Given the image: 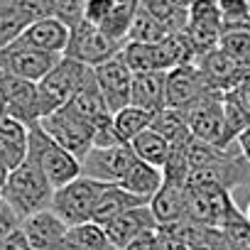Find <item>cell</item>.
Segmentation results:
<instances>
[{"instance_id": "cell-23", "label": "cell", "mask_w": 250, "mask_h": 250, "mask_svg": "<svg viewBox=\"0 0 250 250\" xmlns=\"http://www.w3.org/2000/svg\"><path fill=\"white\" fill-rule=\"evenodd\" d=\"M150 128H152L155 133H160L172 147H174V145H187V143L194 138L184 110H177V108H162L160 113H155Z\"/></svg>"}, {"instance_id": "cell-31", "label": "cell", "mask_w": 250, "mask_h": 250, "mask_svg": "<svg viewBox=\"0 0 250 250\" xmlns=\"http://www.w3.org/2000/svg\"><path fill=\"white\" fill-rule=\"evenodd\" d=\"M83 3L86 0H54V18L74 30L79 22H83Z\"/></svg>"}, {"instance_id": "cell-9", "label": "cell", "mask_w": 250, "mask_h": 250, "mask_svg": "<svg viewBox=\"0 0 250 250\" xmlns=\"http://www.w3.org/2000/svg\"><path fill=\"white\" fill-rule=\"evenodd\" d=\"M54 15V0H0V49L13 44L25 30Z\"/></svg>"}, {"instance_id": "cell-14", "label": "cell", "mask_w": 250, "mask_h": 250, "mask_svg": "<svg viewBox=\"0 0 250 250\" xmlns=\"http://www.w3.org/2000/svg\"><path fill=\"white\" fill-rule=\"evenodd\" d=\"M208 83L199 66L182 64L172 71H167V108L187 110L191 103H196L204 93H208Z\"/></svg>"}, {"instance_id": "cell-21", "label": "cell", "mask_w": 250, "mask_h": 250, "mask_svg": "<svg viewBox=\"0 0 250 250\" xmlns=\"http://www.w3.org/2000/svg\"><path fill=\"white\" fill-rule=\"evenodd\" d=\"M138 206H150V204L143 201V199H138V196H133V194H128V191H125L123 187H118V184H108L105 191H103L101 199H98V206H96V211H93V221H91V223L105 228L110 221H115V218L123 216L125 211L138 208Z\"/></svg>"}, {"instance_id": "cell-28", "label": "cell", "mask_w": 250, "mask_h": 250, "mask_svg": "<svg viewBox=\"0 0 250 250\" xmlns=\"http://www.w3.org/2000/svg\"><path fill=\"white\" fill-rule=\"evenodd\" d=\"M113 125H115V133H118L120 143L130 145L140 133H145L152 125V113H147L138 105H128L113 115Z\"/></svg>"}, {"instance_id": "cell-37", "label": "cell", "mask_w": 250, "mask_h": 250, "mask_svg": "<svg viewBox=\"0 0 250 250\" xmlns=\"http://www.w3.org/2000/svg\"><path fill=\"white\" fill-rule=\"evenodd\" d=\"M235 143H238V150H240V155H243V157L250 162V125H248V128L240 133V138H238Z\"/></svg>"}, {"instance_id": "cell-38", "label": "cell", "mask_w": 250, "mask_h": 250, "mask_svg": "<svg viewBox=\"0 0 250 250\" xmlns=\"http://www.w3.org/2000/svg\"><path fill=\"white\" fill-rule=\"evenodd\" d=\"M8 174H10V169H5L3 165H0V191H3V187H5V182H8Z\"/></svg>"}, {"instance_id": "cell-26", "label": "cell", "mask_w": 250, "mask_h": 250, "mask_svg": "<svg viewBox=\"0 0 250 250\" xmlns=\"http://www.w3.org/2000/svg\"><path fill=\"white\" fill-rule=\"evenodd\" d=\"M235 69H238V64H235L221 47L213 49V52H208V54H204V57H201V64H199V71L204 74V79H206V83H208L211 91H213V88H221V86H226V83H230Z\"/></svg>"}, {"instance_id": "cell-39", "label": "cell", "mask_w": 250, "mask_h": 250, "mask_svg": "<svg viewBox=\"0 0 250 250\" xmlns=\"http://www.w3.org/2000/svg\"><path fill=\"white\" fill-rule=\"evenodd\" d=\"M5 115V105H3V96H0V118Z\"/></svg>"}, {"instance_id": "cell-36", "label": "cell", "mask_w": 250, "mask_h": 250, "mask_svg": "<svg viewBox=\"0 0 250 250\" xmlns=\"http://www.w3.org/2000/svg\"><path fill=\"white\" fill-rule=\"evenodd\" d=\"M0 250H32V248H30V243H27L22 228H18L15 233H10L3 243H0Z\"/></svg>"}, {"instance_id": "cell-22", "label": "cell", "mask_w": 250, "mask_h": 250, "mask_svg": "<svg viewBox=\"0 0 250 250\" xmlns=\"http://www.w3.org/2000/svg\"><path fill=\"white\" fill-rule=\"evenodd\" d=\"M69 108H71L79 118H83L91 128H93L101 118L113 115V113L108 110L105 101H103V93H101V88H98V83H96V74H93V71H91V76L86 79V83L81 86V91L69 101Z\"/></svg>"}, {"instance_id": "cell-3", "label": "cell", "mask_w": 250, "mask_h": 250, "mask_svg": "<svg viewBox=\"0 0 250 250\" xmlns=\"http://www.w3.org/2000/svg\"><path fill=\"white\" fill-rule=\"evenodd\" d=\"M27 157L44 172L54 189H62L76 177H81V162L59 143H54L42 130V125H32L27 133Z\"/></svg>"}, {"instance_id": "cell-15", "label": "cell", "mask_w": 250, "mask_h": 250, "mask_svg": "<svg viewBox=\"0 0 250 250\" xmlns=\"http://www.w3.org/2000/svg\"><path fill=\"white\" fill-rule=\"evenodd\" d=\"M20 228L32 250H62L64 238L69 233V226L52 208L22 218Z\"/></svg>"}, {"instance_id": "cell-32", "label": "cell", "mask_w": 250, "mask_h": 250, "mask_svg": "<svg viewBox=\"0 0 250 250\" xmlns=\"http://www.w3.org/2000/svg\"><path fill=\"white\" fill-rule=\"evenodd\" d=\"M115 8V0H86L83 3V20L93 27H103Z\"/></svg>"}, {"instance_id": "cell-29", "label": "cell", "mask_w": 250, "mask_h": 250, "mask_svg": "<svg viewBox=\"0 0 250 250\" xmlns=\"http://www.w3.org/2000/svg\"><path fill=\"white\" fill-rule=\"evenodd\" d=\"M169 37V30L165 27V22L160 18H155L145 5H140L135 20H133V27H130V35H128V42H138V44H157L162 40Z\"/></svg>"}, {"instance_id": "cell-6", "label": "cell", "mask_w": 250, "mask_h": 250, "mask_svg": "<svg viewBox=\"0 0 250 250\" xmlns=\"http://www.w3.org/2000/svg\"><path fill=\"white\" fill-rule=\"evenodd\" d=\"M40 125L54 143H59L79 162L93 150V128L83 118H79L69 105H64V108L54 110L52 115L42 118Z\"/></svg>"}, {"instance_id": "cell-19", "label": "cell", "mask_w": 250, "mask_h": 250, "mask_svg": "<svg viewBox=\"0 0 250 250\" xmlns=\"http://www.w3.org/2000/svg\"><path fill=\"white\" fill-rule=\"evenodd\" d=\"M150 211L160 228L177 226L187 218V187L167 184L157 191V196L150 201Z\"/></svg>"}, {"instance_id": "cell-33", "label": "cell", "mask_w": 250, "mask_h": 250, "mask_svg": "<svg viewBox=\"0 0 250 250\" xmlns=\"http://www.w3.org/2000/svg\"><path fill=\"white\" fill-rule=\"evenodd\" d=\"M213 3H216V8H218L223 20L238 22V20H248L250 18V3L248 0H213Z\"/></svg>"}, {"instance_id": "cell-30", "label": "cell", "mask_w": 250, "mask_h": 250, "mask_svg": "<svg viewBox=\"0 0 250 250\" xmlns=\"http://www.w3.org/2000/svg\"><path fill=\"white\" fill-rule=\"evenodd\" d=\"M221 49L235 62V64H250V32L233 30L221 37Z\"/></svg>"}, {"instance_id": "cell-35", "label": "cell", "mask_w": 250, "mask_h": 250, "mask_svg": "<svg viewBox=\"0 0 250 250\" xmlns=\"http://www.w3.org/2000/svg\"><path fill=\"white\" fill-rule=\"evenodd\" d=\"M125 250H162V240H160V228L157 230H147L140 238H135Z\"/></svg>"}, {"instance_id": "cell-40", "label": "cell", "mask_w": 250, "mask_h": 250, "mask_svg": "<svg viewBox=\"0 0 250 250\" xmlns=\"http://www.w3.org/2000/svg\"><path fill=\"white\" fill-rule=\"evenodd\" d=\"M245 221L250 223V201H248V208H245Z\"/></svg>"}, {"instance_id": "cell-18", "label": "cell", "mask_w": 250, "mask_h": 250, "mask_svg": "<svg viewBox=\"0 0 250 250\" xmlns=\"http://www.w3.org/2000/svg\"><path fill=\"white\" fill-rule=\"evenodd\" d=\"M130 105H138L147 113H160L167 108V71H145L135 74Z\"/></svg>"}, {"instance_id": "cell-11", "label": "cell", "mask_w": 250, "mask_h": 250, "mask_svg": "<svg viewBox=\"0 0 250 250\" xmlns=\"http://www.w3.org/2000/svg\"><path fill=\"white\" fill-rule=\"evenodd\" d=\"M135 152L130 145H115V147H93L81 160V174L96 179L101 184H120V179L128 174L135 162Z\"/></svg>"}, {"instance_id": "cell-41", "label": "cell", "mask_w": 250, "mask_h": 250, "mask_svg": "<svg viewBox=\"0 0 250 250\" xmlns=\"http://www.w3.org/2000/svg\"><path fill=\"white\" fill-rule=\"evenodd\" d=\"M3 204H5V201H3V194H0V208H3Z\"/></svg>"}, {"instance_id": "cell-5", "label": "cell", "mask_w": 250, "mask_h": 250, "mask_svg": "<svg viewBox=\"0 0 250 250\" xmlns=\"http://www.w3.org/2000/svg\"><path fill=\"white\" fill-rule=\"evenodd\" d=\"M108 184H101L96 179H88V177H76L74 182H69L66 187L57 189L54 191V199H52V211L69 226H83V223H91L93 221V211L98 206V199L101 194L105 191Z\"/></svg>"}, {"instance_id": "cell-4", "label": "cell", "mask_w": 250, "mask_h": 250, "mask_svg": "<svg viewBox=\"0 0 250 250\" xmlns=\"http://www.w3.org/2000/svg\"><path fill=\"white\" fill-rule=\"evenodd\" d=\"M91 66L74 62L69 57H62V62L37 83L40 91V105H42V118L52 115L54 110L69 105V101L81 91L86 79L91 76Z\"/></svg>"}, {"instance_id": "cell-10", "label": "cell", "mask_w": 250, "mask_h": 250, "mask_svg": "<svg viewBox=\"0 0 250 250\" xmlns=\"http://www.w3.org/2000/svg\"><path fill=\"white\" fill-rule=\"evenodd\" d=\"M120 49H123V44H118L115 40H110L101 27H93V25H88L83 20V22H79L71 30V40H69V47H66V54L64 57L96 69L103 62H108L115 54H120Z\"/></svg>"}, {"instance_id": "cell-24", "label": "cell", "mask_w": 250, "mask_h": 250, "mask_svg": "<svg viewBox=\"0 0 250 250\" xmlns=\"http://www.w3.org/2000/svg\"><path fill=\"white\" fill-rule=\"evenodd\" d=\"M130 147H133V152H135V157L140 162H147V165H152L157 169H165V165L169 160V152H172V145L160 133H155L152 128H147L145 133H140L130 143Z\"/></svg>"}, {"instance_id": "cell-12", "label": "cell", "mask_w": 250, "mask_h": 250, "mask_svg": "<svg viewBox=\"0 0 250 250\" xmlns=\"http://www.w3.org/2000/svg\"><path fill=\"white\" fill-rule=\"evenodd\" d=\"M93 74H96V83L103 93V101H105V105L113 115L130 105L135 74L128 66V62L123 59V54H115L113 59L103 62L101 66L93 69Z\"/></svg>"}, {"instance_id": "cell-27", "label": "cell", "mask_w": 250, "mask_h": 250, "mask_svg": "<svg viewBox=\"0 0 250 250\" xmlns=\"http://www.w3.org/2000/svg\"><path fill=\"white\" fill-rule=\"evenodd\" d=\"M62 250H115V248L108 240L105 228L96 223H83V226L69 228Z\"/></svg>"}, {"instance_id": "cell-7", "label": "cell", "mask_w": 250, "mask_h": 250, "mask_svg": "<svg viewBox=\"0 0 250 250\" xmlns=\"http://www.w3.org/2000/svg\"><path fill=\"white\" fill-rule=\"evenodd\" d=\"M59 62H62L59 54L35 49V47L25 44L22 40H15L13 44L0 49V71L32 81V83H40Z\"/></svg>"}, {"instance_id": "cell-13", "label": "cell", "mask_w": 250, "mask_h": 250, "mask_svg": "<svg viewBox=\"0 0 250 250\" xmlns=\"http://www.w3.org/2000/svg\"><path fill=\"white\" fill-rule=\"evenodd\" d=\"M191 135L196 140L211 143V145H221L223 138V98H218L213 91L204 93L196 103H191L184 110Z\"/></svg>"}, {"instance_id": "cell-34", "label": "cell", "mask_w": 250, "mask_h": 250, "mask_svg": "<svg viewBox=\"0 0 250 250\" xmlns=\"http://www.w3.org/2000/svg\"><path fill=\"white\" fill-rule=\"evenodd\" d=\"M20 216L8 206V204H3V208H0V243H3L10 233H15L18 228H20Z\"/></svg>"}, {"instance_id": "cell-16", "label": "cell", "mask_w": 250, "mask_h": 250, "mask_svg": "<svg viewBox=\"0 0 250 250\" xmlns=\"http://www.w3.org/2000/svg\"><path fill=\"white\" fill-rule=\"evenodd\" d=\"M157 228L160 226H157L150 206H138V208L125 211L115 221H110L105 226V233H108V240L113 243L115 250H125L135 238H140L147 230H157Z\"/></svg>"}, {"instance_id": "cell-20", "label": "cell", "mask_w": 250, "mask_h": 250, "mask_svg": "<svg viewBox=\"0 0 250 250\" xmlns=\"http://www.w3.org/2000/svg\"><path fill=\"white\" fill-rule=\"evenodd\" d=\"M118 187H123L128 194H133V196H138V199L150 204L157 196V191L165 187V172L152 167V165H147V162L135 160L133 167L128 169V174L120 179Z\"/></svg>"}, {"instance_id": "cell-25", "label": "cell", "mask_w": 250, "mask_h": 250, "mask_svg": "<svg viewBox=\"0 0 250 250\" xmlns=\"http://www.w3.org/2000/svg\"><path fill=\"white\" fill-rule=\"evenodd\" d=\"M140 5H143V0H115V8H113L110 18L105 20V25L101 30L110 40H115L118 44H125V42H128V35H130V27H133V20H135Z\"/></svg>"}, {"instance_id": "cell-2", "label": "cell", "mask_w": 250, "mask_h": 250, "mask_svg": "<svg viewBox=\"0 0 250 250\" xmlns=\"http://www.w3.org/2000/svg\"><path fill=\"white\" fill-rule=\"evenodd\" d=\"M123 59L128 62L133 74L145 71H172L182 64H191V47L184 35H169L167 40L157 44H138V42H125L120 49Z\"/></svg>"}, {"instance_id": "cell-1", "label": "cell", "mask_w": 250, "mask_h": 250, "mask_svg": "<svg viewBox=\"0 0 250 250\" xmlns=\"http://www.w3.org/2000/svg\"><path fill=\"white\" fill-rule=\"evenodd\" d=\"M54 187L49 184V179L44 177V172L30 160L25 157L22 165H18L10 174L8 182L3 187V201L22 218L47 211L52 208V199H54Z\"/></svg>"}, {"instance_id": "cell-17", "label": "cell", "mask_w": 250, "mask_h": 250, "mask_svg": "<svg viewBox=\"0 0 250 250\" xmlns=\"http://www.w3.org/2000/svg\"><path fill=\"white\" fill-rule=\"evenodd\" d=\"M20 40L25 44L35 47V49H42V52L64 57L66 54V47H69V40H71V27L64 25L59 18L49 15V18H42V20L32 22Z\"/></svg>"}, {"instance_id": "cell-8", "label": "cell", "mask_w": 250, "mask_h": 250, "mask_svg": "<svg viewBox=\"0 0 250 250\" xmlns=\"http://www.w3.org/2000/svg\"><path fill=\"white\" fill-rule=\"evenodd\" d=\"M0 96H3V105H5L8 118L27 125V128L42 123V105H40L37 83L0 71Z\"/></svg>"}]
</instances>
